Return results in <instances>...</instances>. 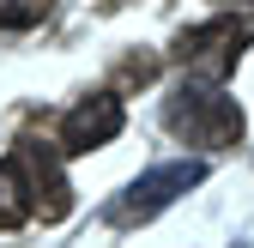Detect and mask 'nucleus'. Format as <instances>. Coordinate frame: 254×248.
I'll return each instance as SVG.
<instances>
[{"mask_svg": "<svg viewBox=\"0 0 254 248\" xmlns=\"http://www.w3.org/2000/svg\"><path fill=\"white\" fill-rule=\"evenodd\" d=\"M12 170H18V182H24L30 212H43V224H61V218L73 212V182H67L61 151H55L49 139H18V145H12Z\"/></svg>", "mask_w": 254, "mask_h": 248, "instance_id": "nucleus-4", "label": "nucleus"}, {"mask_svg": "<svg viewBox=\"0 0 254 248\" xmlns=\"http://www.w3.org/2000/svg\"><path fill=\"white\" fill-rule=\"evenodd\" d=\"M248 43H254V18H248V12H224V18H206V24L176 30V49H170V55H176L182 73L218 85V79L236 73V61H242Z\"/></svg>", "mask_w": 254, "mask_h": 248, "instance_id": "nucleus-3", "label": "nucleus"}, {"mask_svg": "<svg viewBox=\"0 0 254 248\" xmlns=\"http://www.w3.org/2000/svg\"><path fill=\"white\" fill-rule=\"evenodd\" d=\"M164 127L182 139V145H206V151H224V145H242L248 133V115L236 97L224 91H206V85H176L164 97Z\"/></svg>", "mask_w": 254, "mask_h": 248, "instance_id": "nucleus-1", "label": "nucleus"}, {"mask_svg": "<svg viewBox=\"0 0 254 248\" xmlns=\"http://www.w3.org/2000/svg\"><path fill=\"white\" fill-rule=\"evenodd\" d=\"M200 182H206V164H200V158H176V164H157V170L133 176L121 194H109L97 218H103L109 230H139V224H151L164 206H176L188 188H200Z\"/></svg>", "mask_w": 254, "mask_h": 248, "instance_id": "nucleus-2", "label": "nucleus"}, {"mask_svg": "<svg viewBox=\"0 0 254 248\" xmlns=\"http://www.w3.org/2000/svg\"><path fill=\"white\" fill-rule=\"evenodd\" d=\"M49 6H55V0H0V30H30V24H43Z\"/></svg>", "mask_w": 254, "mask_h": 248, "instance_id": "nucleus-8", "label": "nucleus"}, {"mask_svg": "<svg viewBox=\"0 0 254 248\" xmlns=\"http://www.w3.org/2000/svg\"><path fill=\"white\" fill-rule=\"evenodd\" d=\"M157 67H164V61H157L151 49H127L115 61V73H109V97H121V91H145L157 79Z\"/></svg>", "mask_w": 254, "mask_h": 248, "instance_id": "nucleus-6", "label": "nucleus"}, {"mask_svg": "<svg viewBox=\"0 0 254 248\" xmlns=\"http://www.w3.org/2000/svg\"><path fill=\"white\" fill-rule=\"evenodd\" d=\"M30 218V200H24V182L12 164H0V230H18Z\"/></svg>", "mask_w": 254, "mask_h": 248, "instance_id": "nucleus-7", "label": "nucleus"}, {"mask_svg": "<svg viewBox=\"0 0 254 248\" xmlns=\"http://www.w3.org/2000/svg\"><path fill=\"white\" fill-rule=\"evenodd\" d=\"M121 127H127V115H121V97L97 91V97H85V103H73L67 115H61V139H55V151H61V158H85V151L109 145Z\"/></svg>", "mask_w": 254, "mask_h": 248, "instance_id": "nucleus-5", "label": "nucleus"}]
</instances>
